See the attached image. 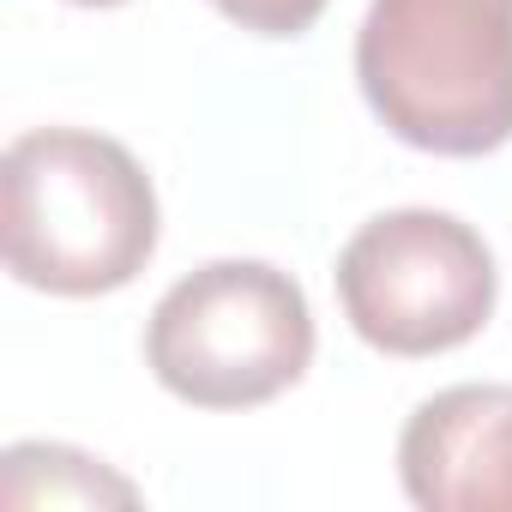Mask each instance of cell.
<instances>
[{
  "label": "cell",
  "instance_id": "cell-3",
  "mask_svg": "<svg viewBox=\"0 0 512 512\" xmlns=\"http://www.w3.org/2000/svg\"><path fill=\"white\" fill-rule=\"evenodd\" d=\"M145 362L193 410H253L290 392L314 362V308L266 260H211L163 290Z\"/></svg>",
  "mask_w": 512,
  "mask_h": 512
},
{
  "label": "cell",
  "instance_id": "cell-4",
  "mask_svg": "<svg viewBox=\"0 0 512 512\" xmlns=\"http://www.w3.org/2000/svg\"><path fill=\"white\" fill-rule=\"evenodd\" d=\"M332 278L350 332L386 356H440L470 344L500 296L488 241L434 205L368 217L344 241Z\"/></svg>",
  "mask_w": 512,
  "mask_h": 512
},
{
  "label": "cell",
  "instance_id": "cell-2",
  "mask_svg": "<svg viewBox=\"0 0 512 512\" xmlns=\"http://www.w3.org/2000/svg\"><path fill=\"white\" fill-rule=\"evenodd\" d=\"M356 85L416 151H500L512 139V0H368Z\"/></svg>",
  "mask_w": 512,
  "mask_h": 512
},
{
  "label": "cell",
  "instance_id": "cell-7",
  "mask_svg": "<svg viewBox=\"0 0 512 512\" xmlns=\"http://www.w3.org/2000/svg\"><path fill=\"white\" fill-rule=\"evenodd\" d=\"M211 7L253 37H302L326 13V0H211Z\"/></svg>",
  "mask_w": 512,
  "mask_h": 512
},
{
  "label": "cell",
  "instance_id": "cell-1",
  "mask_svg": "<svg viewBox=\"0 0 512 512\" xmlns=\"http://www.w3.org/2000/svg\"><path fill=\"white\" fill-rule=\"evenodd\" d=\"M7 272L49 296L127 290L157 253V187L91 127H31L7 145Z\"/></svg>",
  "mask_w": 512,
  "mask_h": 512
},
{
  "label": "cell",
  "instance_id": "cell-6",
  "mask_svg": "<svg viewBox=\"0 0 512 512\" xmlns=\"http://www.w3.org/2000/svg\"><path fill=\"white\" fill-rule=\"evenodd\" d=\"M0 500L7 506H133L139 488L115 470H103V458L73 452V446H49V440H25L7 446L0 458Z\"/></svg>",
  "mask_w": 512,
  "mask_h": 512
},
{
  "label": "cell",
  "instance_id": "cell-5",
  "mask_svg": "<svg viewBox=\"0 0 512 512\" xmlns=\"http://www.w3.org/2000/svg\"><path fill=\"white\" fill-rule=\"evenodd\" d=\"M398 476L422 512H512V386H446L398 434Z\"/></svg>",
  "mask_w": 512,
  "mask_h": 512
},
{
  "label": "cell",
  "instance_id": "cell-8",
  "mask_svg": "<svg viewBox=\"0 0 512 512\" xmlns=\"http://www.w3.org/2000/svg\"><path fill=\"white\" fill-rule=\"evenodd\" d=\"M73 7H121V0H73Z\"/></svg>",
  "mask_w": 512,
  "mask_h": 512
}]
</instances>
